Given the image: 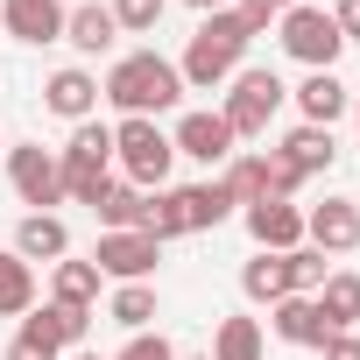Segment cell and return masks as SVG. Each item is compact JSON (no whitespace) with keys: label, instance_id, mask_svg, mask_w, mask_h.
<instances>
[{"label":"cell","instance_id":"cell-1","mask_svg":"<svg viewBox=\"0 0 360 360\" xmlns=\"http://www.w3.org/2000/svg\"><path fill=\"white\" fill-rule=\"evenodd\" d=\"M99 99H113L120 120H155V113H169L176 99H184V71H176L169 57H155V50H127V57H113Z\"/></svg>","mask_w":360,"mask_h":360},{"label":"cell","instance_id":"cell-2","mask_svg":"<svg viewBox=\"0 0 360 360\" xmlns=\"http://www.w3.org/2000/svg\"><path fill=\"white\" fill-rule=\"evenodd\" d=\"M57 162H64V198L92 205V198L113 184V127L78 120V127H71V141L57 148Z\"/></svg>","mask_w":360,"mask_h":360},{"label":"cell","instance_id":"cell-3","mask_svg":"<svg viewBox=\"0 0 360 360\" xmlns=\"http://www.w3.org/2000/svg\"><path fill=\"white\" fill-rule=\"evenodd\" d=\"M113 162H120V176H127L134 191H162L176 148H169V134H162L155 120H120V127H113Z\"/></svg>","mask_w":360,"mask_h":360},{"label":"cell","instance_id":"cell-4","mask_svg":"<svg viewBox=\"0 0 360 360\" xmlns=\"http://www.w3.org/2000/svg\"><path fill=\"white\" fill-rule=\"evenodd\" d=\"M226 85H233V92H226V106H219V120L233 127V141H255V134H269V120L283 113V99H290V85H283L276 71H233Z\"/></svg>","mask_w":360,"mask_h":360},{"label":"cell","instance_id":"cell-5","mask_svg":"<svg viewBox=\"0 0 360 360\" xmlns=\"http://www.w3.org/2000/svg\"><path fill=\"white\" fill-rule=\"evenodd\" d=\"M276 36H283V50H290L304 71H332V64H339V50H346L339 22H332L325 8H304V0H297V8L276 22Z\"/></svg>","mask_w":360,"mask_h":360},{"label":"cell","instance_id":"cell-6","mask_svg":"<svg viewBox=\"0 0 360 360\" xmlns=\"http://www.w3.org/2000/svg\"><path fill=\"white\" fill-rule=\"evenodd\" d=\"M8 184H15V198L36 205V212L64 205V162H57V148H43V141L8 148Z\"/></svg>","mask_w":360,"mask_h":360},{"label":"cell","instance_id":"cell-7","mask_svg":"<svg viewBox=\"0 0 360 360\" xmlns=\"http://www.w3.org/2000/svg\"><path fill=\"white\" fill-rule=\"evenodd\" d=\"M155 262H162V248H155L141 226H127V233H99V248H92V269L113 276V283H148Z\"/></svg>","mask_w":360,"mask_h":360},{"label":"cell","instance_id":"cell-8","mask_svg":"<svg viewBox=\"0 0 360 360\" xmlns=\"http://www.w3.org/2000/svg\"><path fill=\"white\" fill-rule=\"evenodd\" d=\"M240 219H248V233H255L262 255H290V248H304V212H297L290 198H255V205H240Z\"/></svg>","mask_w":360,"mask_h":360},{"label":"cell","instance_id":"cell-9","mask_svg":"<svg viewBox=\"0 0 360 360\" xmlns=\"http://www.w3.org/2000/svg\"><path fill=\"white\" fill-rule=\"evenodd\" d=\"M304 248H318V255H353V248H360V205H353V198L311 205V212H304Z\"/></svg>","mask_w":360,"mask_h":360},{"label":"cell","instance_id":"cell-10","mask_svg":"<svg viewBox=\"0 0 360 360\" xmlns=\"http://www.w3.org/2000/svg\"><path fill=\"white\" fill-rule=\"evenodd\" d=\"M169 148L191 155V162H205V169L240 155V141H233V127H226L219 113H184V120H176V134H169Z\"/></svg>","mask_w":360,"mask_h":360},{"label":"cell","instance_id":"cell-11","mask_svg":"<svg viewBox=\"0 0 360 360\" xmlns=\"http://www.w3.org/2000/svg\"><path fill=\"white\" fill-rule=\"evenodd\" d=\"M64 0H0V29H8L15 43L43 50V43H64Z\"/></svg>","mask_w":360,"mask_h":360},{"label":"cell","instance_id":"cell-12","mask_svg":"<svg viewBox=\"0 0 360 360\" xmlns=\"http://www.w3.org/2000/svg\"><path fill=\"white\" fill-rule=\"evenodd\" d=\"M43 106L57 113V120H92V106H99V78L85 71V64H64V71H50V85H43Z\"/></svg>","mask_w":360,"mask_h":360},{"label":"cell","instance_id":"cell-13","mask_svg":"<svg viewBox=\"0 0 360 360\" xmlns=\"http://www.w3.org/2000/svg\"><path fill=\"white\" fill-rule=\"evenodd\" d=\"M22 332H29V339H43L50 353H78V346H85V332H92V311H71V304H36V311L22 318Z\"/></svg>","mask_w":360,"mask_h":360},{"label":"cell","instance_id":"cell-14","mask_svg":"<svg viewBox=\"0 0 360 360\" xmlns=\"http://www.w3.org/2000/svg\"><path fill=\"white\" fill-rule=\"evenodd\" d=\"M184 85H198V92H212V85H226L233 71H240V50H226V43H212V36H191V50H184Z\"/></svg>","mask_w":360,"mask_h":360},{"label":"cell","instance_id":"cell-15","mask_svg":"<svg viewBox=\"0 0 360 360\" xmlns=\"http://www.w3.org/2000/svg\"><path fill=\"white\" fill-rule=\"evenodd\" d=\"M15 255L36 269V262H64L71 255V233H64V219L57 212H29L22 226H15Z\"/></svg>","mask_w":360,"mask_h":360},{"label":"cell","instance_id":"cell-16","mask_svg":"<svg viewBox=\"0 0 360 360\" xmlns=\"http://www.w3.org/2000/svg\"><path fill=\"white\" fill-rule=\"evenodd\" d=\"M269 332L283 339V346H325V318H318V304L311 297H283V304H269Z\"/></svg>","mask_w":360,"mask_h":360},{"label":"cell","instance_id":"cell-17","mask_svg":"<svg viewBox=\"0 0 360 360\" xmlns=\"http://www.w3.org/2000/svg\"><path fill=\"white\" fill-rule=\"evenodd\" d=\"M290 99H297V113H304L311 127H332V120H339V113L353 106V92H346V85H339L332 71H311V78H304V85H297Z\"/></svg>","mask_w":360,"mask_h":360},{"label":"cell","instance_id":"cell-18","mask_svg":"<svg viewBox=\"0 0 360 360\" xmlns=\"http://www.w3.org/2000/svg\"><path fill=\"white\" fill-rule=\"evenodd\" d=\"M283 162H297V176H318V169H332V155H339V141H332V127H311V120H297L290 134H283V148H276Z\"/></svg>","mask_w":360,"mask_h":360},{"label":"cell","instance_id":"cell-19","mask_svg":"<svg viewBox=\"0 0 360 360\" xmlns=\"http://www.w3.org/2000/svg\"><path fill=\"white\" fill-rule=\"evenodd\" d=\"M318 318H325V332H353L360 325V276H346V269H332L325 283H318Z\"/></svg>","mask_w":360,"mask_h":360},{"label":"cell","instance_id":"cell-20","mask_svg":"<svg viewBox=\"0 0 360 360\" xmlns=\"http://www.w3.org/2000/svg\"><path fill=\"white\" fill-rule=\"evenodd\" d=\"M113 36H120V22H113V8H71V22H64V43L78 50V57H106L113 50Z\"/></svg>","mask_w":360,"mask_h":360},{"label":"cell","instance_id":"cell-21","mask_svg":"<svg viewBox=\"0 0 360 360\" xmlns=\"http://www.w3.org/2000/svg\"><path fill=\"white\" fill-rule=\"evenodd\" d=\"M240 212V198L219 184V176H205V184H184V219H191V233H205V226H226Z\"/></svg>","mask_w":360,"mask_h":360},{"label":"cell","instance_id":"cell-22","mask_svg":"<svg viewBox=\"0 0 360 360\" xmlns=\"http://www.w3.org/2000/svg\"><path fill=\"white\" fill-rule=\"evenodd\" d=\"M50 304L92 311V304H99V269H92V262H71V255H64V262L50 269Z\"/></svg>","mask_w":360,"mask_h":360},{"label":"cell","instance_id":"cell-23","mask_svg":"<svg viewBox=\"0 0 360 360\" xmlns=\"http://www.w3.org/2000/svg\"><path fill=\"white\" fill-rule=\"evenodd\" d=\"M141 233H148L155 248L176 240V233H191V219H184V191H169V184L148 191V198H141Z\"/></svg>","mask_w":360,"mask_h":360},{"label":"cell","instance_id":"cell-24","mask_svg":"<svg viewBox=\"0 0 360 360\" xmlns=\"http://www.w3.org/2000/svg\"><path fill=\"white\" fill-rule=\"evenodd\" d=\"M240 290H248V304H283L290 297V255H255L240 269Z\"/></svg>","mask_w":360,"mask_h":360},{"label":"cell","instance_id":"cell-25","mask_svg":"<svg viewBox=\"0 0 360 360\" xmlns=\"http://www.w3.org/2000/svg\"><path fill=\"white\" fill-rule=\"evenodd\" d=\"M262 353H269L262 318H219V332H212V360H262Z\"/></svg>","mask_w":360,"mask_h":360},{"label":"cell","instance_id":"cell-26","mask_svg":"<svg viewBox=\"0 0 360 360\" xmlns=\"http://www.w3.org/2000/svg\"><path fill=\"white\" fill-rule=\"evenodd\" d=\"M36 311V269L8 248L0 255V318H29Z\"/></svg>","mask_w":360,"mask_h":360},{"label":"cell","instance_id":"cell-27","mask_svg":"<svg viewBox=\"0 0 360 360\" xmlns=\"http://www.w3.org/2000/svg\"><path fill=\"white\" fill-rule=\"evenodd\" d=\"M141 198H148V191H134L127 176H113V184L92 198V212H99V226H106V233H127V226H141Z\"/></svg>","mask_w":360,"mask_h":360},{"label":"cell","instance_id":"cell-28","mask_svg":"<svg viewBox=\"0 0 360 360\" xmlns=\"http://www.w3.org/2000/svg\"><path fill=\"white\" fill-rule=\"evenodd\" d=\"M106 318L127 325V332H148V318H155V283H120L113 304H106Z\"/></svg>","mask_w":360,"mask_h":360},{"label":"cell","instance_id":"cell-29","mask_svg":"<svg viewBox=\"0 0 360 360\" xmlns=\"http://www.w3.org/2000/svg\"><path fill=\"white\" fill-rule=\"evenodd\" d=\"M198 36H212V43H226V50H240V57H248V43H255L262 29H255L240 8H212V15L198 22Z\"/></svg>","mask_w":360,"mask_h":360},{"label":"cell","instance_id":"cell-30","mask_svg":"<svg viewBox=\"0 0 360 360\" xmlns=\"http://www.w3.org/2000/svg\"><path fill=\"white\" fill-rule=\"evenodd\" d=\"M325 276H332V269H325L318 248H290V297H318Z\"/></svg>","mask_w":360,"mask_h":360},{"label":"cell","instance_id":"cell-31","mask_svg":"<svg viewBox=\"0 0 360 360\" xmlns=\"http://www.w3.org/2000/svg\"><path fill=\"white\" fill-rule=\"evenodd\" d=\"M106 8H113L120 36H148V29L162 22V8H169V0H106Z\"/></svg>","mask_w":360,"mask_h":360},{"label":"cell","instance_id":"cell-32","mask_svg":"<svg viewBox=\"0 0 360 360\" xmlns=\"http://www.w3.org/2000/svg\"><path fill=\"white\" fill-rule=\"evenodd\" d=\"M219 184H226L240 205H255V198H262V155H233V162L219 169Z\"/></svg>","mask_w":360,"mask_h":360},{"label":"cell","instance_id":"cell-33","mask_svg":"<svg viewBox=\"0 0 360 360\" xmlns=\"http://www.w3.org/2000/svg\"><path fill=\"white\" fill-rule=\"evenodd\" d=\"M297 184H304L297 162H283L276 148H262V198H297Z\"/></svg>","mask_w":360,"mask_h":360},{"label":"cell","instance_id":"cell-34","mask_svg":"<svg viewBox=\"0 0 360 360\" xmlns=\"http://www.w3.org/2000/svg\"><path fill=\"white\" fill-rule=\"evenodd\" d=\"M113 360H176V346H169L162 332H127V346H120Z\"/></svg>","mask_w":360,"mask_h":360},{"label":"cell","instance_id":"cell-35","mask_svg":"<svg viewBox=\"0 0 360 360\" xmlns=\"http://www.w3.org/2000/svg\"><path fill=\"white\" fill-rule=\"evenodd\" d=\"M233 8H240V15L255 22V29H269V22H283V15L297 8V0H233Z\"/></svg>","mask_w":360,"mask_h":360},{"label":"cell","instance_id":"cell-36","mask_svg":"<svg viewBox=\"0 0 360 360\" xmlns=\"http://www.w3.org/2000/svg\"><path fill=\"white\" fill-rule=\"evenodd\" d=\"M8 360H64V353H50L43 339H29V332H15V339H8Z\"/></svg>","mask_w":360,"mask_h":360},{"label":"cell","instance_id":"cell-37","mask_svg":"<svg viewBox=\"0 0 360 360\" xmlns=\"http://www.w3.org/2000/svg\"><path fill=\"white\" fill-rule=\"evenodd\" d=\"M318 353H325V360H360V339H353V332H325Z\"/></svg>","mask_w":360,"mask_h":360},{"label":"cell","instance_id":"cell-38","mask_svg":"<svg viewBox=\"0 0 360 360\" xmlns=\"http://www.w3.org/2000/svg\"><path fill=\"white\" fill-rule=\"evenodd\" d=\"M332 22H339L346 43H360V0H339V15H332Z\"/></svg>","mask_w":360,"mask_h":360},{"label":"cell","instance_id":"cell-39","mask_svg":"<svg viewBox=\"0 0 360 360\" xmlns=\"http://www.w3.org/2000/svg\"><path fill=\"white\" fill-rule=\"evenodd\" d=\"M184 8H198V15H212V8H233V0H184Z\"/></svg>","mask_w":360,"mask_h":360},{"label":"cell","instance_id":"cell-40","mask_svg":"<svg viewBox=\"0 0 360 360\" xmlns=\"http://www.w3.org/2000/svg\"><path fill=\"white\" fill-rule=\"evenodd\" d=\"M176 360H212V353H176Z\"/></svg>","mask_w":360,"mask_h":360},{"label":"cell","instance_id":"cell-41","mask_svg":"<svg viewBox=\"0 0 360 360\" xmlns=\"http://www.w3.org/2000/svg\"><path fill=\"white\" fill-rule=\"evenodd\" d=\"M71 360H99V353H85V346H78V353H71Z\"/></svg>","mask_w":360,"mask_h":360},{"label":"cell","instance_id":"cell-42","mask_svg":"<svg viewBox=\"0 0 360 360\" xmlns=\"http://www.w3.org/2000/svg\"><path fill=\"white\" fill-rule=\"evenodd\" d=\"M353 113H360V92H353Z\"/></svg>","mask_w":360,"mask_h":360},{"label":"cell","instance_id":"cell-43","mask_svg":"<svg viewBox=\"0 0 360 360\" xmlns=\"http://www.w3.org/2000/svg\"><path fill=\"white\" fill-rule=\"evenodd\" d=\"M0 148H8V141H0Z\"/></svg>","mask_w":360,"mask_h":360}]
</instances>
